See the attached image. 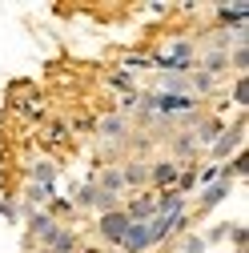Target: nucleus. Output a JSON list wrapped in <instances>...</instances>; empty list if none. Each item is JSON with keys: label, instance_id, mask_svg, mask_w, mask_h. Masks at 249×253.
Returning <instances> with one entry per match:
<instances>
[{"label": "nucleus", "instance_id": "obj_1", "mask_svg": "<svg viewBox=\"0 0 249 253\" xmlns=\"http://www.w3.org/2000/svg\"><path fill=\"white\" fill-rule=\"evenodd\" d=\"M101 229H105V237H113V241H121L124 233H129V217H124V213H109V217L101 221Z\"/></svg>", "mask_w": 249, "mask_h": 253}, {"label": "nucleus", "instance_id": "obj_2", "mask_svg": "<svg viewBox=\"0 0 249 253\" xmlns=\"http://www.w3.org/2000/svg\"><path fill=\"white\" fill-rule=\"evenodd\" d=\"M124 241H129V249H141V245L149 241V229H145V225H137V229L124 233Z\"/></svg>", "mask_w": 249, "mask_h": 253}]
</instances>
